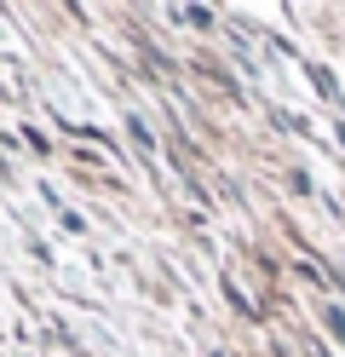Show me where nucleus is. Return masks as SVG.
<instances>
[{
    "label": "nucleus",
    "instance_id": "obj_1",
    "mask_svg": "<svg viewBox=\"0 0 345 357\" xmlns=\"http://www.w3.org/2000/svg\"><path fill=\"white\" fill-rule=\"evenodd\" d=\"M127 127H132V144L144 150V155H155V139H150V127H144V121H127Z\"/></svg>",
    "mask_w": 345,
    "mask_h": 357
},
{
    "label": "nucleus",
    "instance_id": "obj_2",
    "mask_svg": "<svg viewBox=\"0 0 345 357\" xmlns=\"http://www.w3.org/2000/svg\"><path fill=\"white\" fill-rule=\"evenodd\" d=\"M178 17H184V24H201V29H207V24H213V12H207V6H184Z\"/></svg>",
    "mask_w": 345,
    "mask_h": 357
},
{
    "label": "nucleus",
    "instance_id": "obj_3",
    "mask_svg": "<svg viewBox=\"0 0 345 357\" xmlns=\"http://www.w3.org/2000/svg\"><path fill=\"white\" fill-rule=\"evenodd\" d=\"M224 294H230V305H236V311H253V300L242 294V288H236V282H224Z\"/></svg>",
    "mask_w": 345,
    "mask_h": 357
},
{
    "label": "nucleus",
    "instance_id": "obj_4",
    "mask_svg": "<svg viewBox=\"0 0 345 357\" xmlns=\"http://www.w3.org/2000/svg\"><path fill=\"white\" fill-rule=\"evenodd\" d=\"M328 328H334V334H339V340H345V311H339V305L328 311Z\"/></svg>",
    "mask_w": 345,
    "mask_h": 357
}]
</instances>
